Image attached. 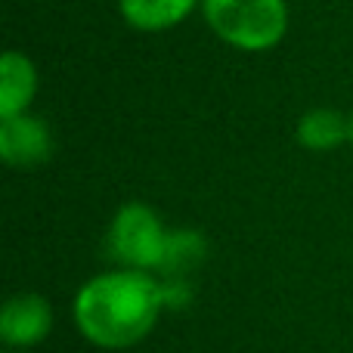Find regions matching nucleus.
<instances>
[{"instance_id": "f257e3e1", "label": "nucleus", "mask_w": 353, "mask_h": 353, "mask_svg": "<svg viewBox=\"0 0 353 353\" xmlns=\"http://www.w3.org/2000/svg\"><path fill=\"white\" fill-rule=\"evenodd\" d=\"M168 307L165 285L146 270H109L81 285L74 294V325L103 350H128L155 329Z\"/></svg>"}, {"instance_id": "f03ea898", "label": "nucleus", "mask_w": 353, "mask_h": 353, "mask_svg": "<svg viewBox=\"0 0 353 353\" xmlns=\"http://www.w3.org/2000/svg\"><path fill=\"white\" fill-rule=\"evenodd\" d=\"M205 22L223 43L242 53L273 50L285 37V0H201Z\"/></svg>"}, {"instance_id": "7ed1b4c3", "label": "nucleus", "mask_w": 353, "mask_h": 353, "mask_svg": "<svg viewBox=\"0 0 353 353\" xmlns=\"http://www.w3.org/2000/svg\"><path fill=\"white\" fill-rule=\"evenodd\" d=\"M168 236L161 217L143 201H124L115 211L105 236V251L124 270L159 273L168 251Z\"/></svg>"}, {"instance_id": "20e7f679", "label": "nucleus", "mask_w": 353, "mask_h": 353, "mask_svg": "<svg viewBox=\"0 0 353 353\" xmlns=\"http://www.w3.org/2000/svg\"><path fill=\"white\" fill-rule=\"evenodd\" d=\"M53 329V307L37 292H19L0 310V338L6 347H34Z\"/></svg>"}, {"instance_id": "39448f33", "label": "nucleus", "mask_w": 353, "mask_h": 353, "mask_svg": "<svg viewBox=\"0 0 353 353\" xmlns=\"http://www.w3.org/2000/svg\"><path fill=\"white\" fill-rule=\"evenodd\" d=\"M53 155V134L31 112L0 118V159L12 168H37Z\"/></svg>"}, {"instance_id": "423d86ee", "label": "nucleus", "mask_w": 353, "mask_h": 353, "mask_svg": "<svg viewBox=\"0 0 353 353\" xmlns=\"http://www.w3.org/2000/svg\"><path fill=\"white\" fill-rule=\"evenodd\" d=\"M37 72L34 62L19 50H6L0 59V118L25 115L34 103Z\"/></svg>"}, {"instance_id": "0eeeda50", "label": "nucleus", "mask_w": 353, "mask_h": 353, "mask_svg": "<svg viewBox=\"0 0 353 353\" xmlns=\"http://www.w3.org/2000/svg\"><path fill=\"white\" fill-rule=\"evenodd\" d=\"M195 6H201V0H118L124 22L146 34H159L180 25Z\"/></svg>"}, {"instance_id": "6e6552de", "label": "nucleus", "mask_w": 353, "mask_h": 353, "mask_svg": "<svg viewBox=\"0 0 353 353\" xmlns=\"http://www.w3.org/2000/svg\"><path fill=\"white\" fill-rule=\"evenodd\" d=\"M350 140V118L335 109H310L298 121V143L310 152H332Z\"/></svg>"}, {"instance_id": "1a4fd4ad", "label": "nucleus", "mask_w": 353, "mask_h": 353, "mask_svg": "<svg viewBox=\"0 0 353 353\" xmlns=\"http://www.w3.org/2000/svg\"><path fill=\"white\" fill-rule=\"evenodd\" d=\"M205 257V239L192 230H174L168 236V251L159 273L161 279H186V273Z\"/></svg>"}, {"instance_id": "9d476101", "label": "nucleus", "mask_w": 353, "mask_h": 353, "mask_svg": "<svg viewBox=\"0 0 353 353\" xmlns=\"http://www.w3.org/2000/svg\"><path fill=\"white\" fill-rule=\"evenodd\" d=\"M350 143H353V115H350Z\"/></svg>"}]
</instances>
